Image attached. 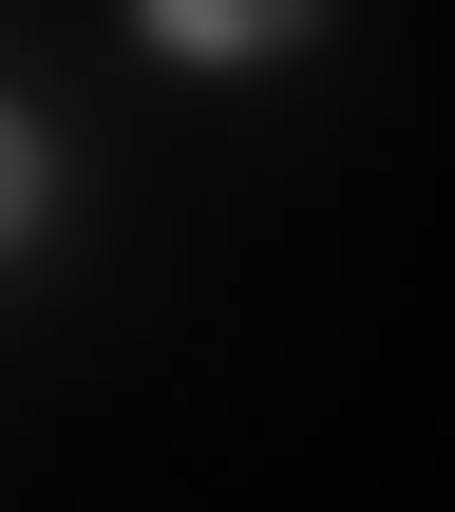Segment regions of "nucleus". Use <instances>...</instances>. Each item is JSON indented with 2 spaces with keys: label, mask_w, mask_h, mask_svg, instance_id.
I'll list each match as a JSON object with an SVG mask.
<instances>
[{
  "label": "nucleus",
  "mask_w": 455,
  "mask_h": 512,
  "mask_svg": "<svg viewBox=\"0 0 455 512\" xmlns=\"http://www.w3.org/2000/svg\"><path fill=\"white\" fill-rule=\"evenodd\" d=\"M133 19H152V57H190V76H266V57H304L323 0H133Z\"/></svg>",
  "instance_id": "obj_1"
},
{
  "label": "nucleus",
  "mask_w": 455,
  "mask_h": 512,
  "mask_svg": "<svg viewBox=\"0 0 455 512\" xmlns=\"http://www.w3.org/2000/svg\"><path fill=\"white\" fill-rule=\"evenodd\" d=\"M38 190H57V171H38V114H0V247L38 228Z\"/></svg>",
  "instance_id": "obj_2"
}]
</instances>
